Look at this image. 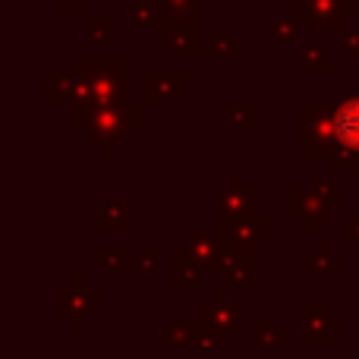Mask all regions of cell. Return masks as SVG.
<instances>
[{
  "mask_svg": "<svg viewBox=\"0 0 359 359\" xmlns=\"http://www.w3.org/2000/svg\"><path fill=\"white\" fill-rule=\"evenodd\" d=\"M76 79L82 82V101L92 107H120L130 104V63L123 57L111 60H95V57H79L73 63Z\"/></svg>",
  "mask_w": 359,
  "mask_h": 359,
  "instance_id": "6da1fadb",
  "label": "cell"
},
{
  "mask_svg": "<svg viewBox=\"0 0 359 359\" xmlns=\"http://www.w3.org/2000/svg\"><path fill=\"white\" fill-rule=\"evenodd\" d=\"M142 126V104H120V107H73V130H82L92 145L114 151L130 139V130Z\"/></svg>",
  "mask_w": 359,
  "mask_h": 359,
  "instance_id": "7a4b0ae2",
  "label": "cell"
},
{
  "mask_svg": "<svg viewBox=\"0 0 359 359\" xmlns=\"http://www.w3.org/2000/svg\"><path fill=\"white\" fill-rule=\"evenodd\" d=\"M334 126H337V149L328 158L337 174L356 170L359 164V88L347 92L341 104L334 107Z\"/></svg>",
  "mask_w": 359,
  "mask_h": 359,
  "instance_id": "3957f363",
  "label": "cell"
},
{
  "mask_svg": "<svg viewBox=\"0 0 359 359\" xmlns=\"http://www.w3.org/2000/svg\"><path fill=\"white\" fill-rule=\"evenodd\" d=\"M337 149L334 111L322 104L299 107V151L306 158H331Z\"/></svg>",
  "mask_w": 359,
  "mask_h": 359,
  "instance_id": "277c9868",
  "label": "cell"
},
{
  "mask_svg": "<svg viewBox=\"0 0 359 359\" xmlns=\"http://www.w3.org/2000/svg\"><path fill=\"white\" fill-rule=\"evenodd\" d=\"M151 4L158 10V44H170L183 32H198V0H151Z\"/></svg>",
  "mask_w": 359,
  "mask_h": 359,
  "instance_id": "5b68a950",
  "label": "cell"
},
{
  "mask_svg": "<svg viewBox=\"0 0 359 359\" xmlns=\"http://www.w3.org/2000/svg\"><path fill=\"white\" fill-rule=\"evenodd\" d=\"M287 13L297 19L303 29H344V19H347V10H344L341 0H287Z\"/></svg>",
  "mask_w": 359,
  "mask_h": 359,
  "instance_id": "8992f818",
  "label": "cell"
},
{
  "mask_svg": "<svg viewBox=\"0 0 359 359\" xmlns=\"http://www.w3.org/2000/svg\"><path fill=\"white\" fill-rule=\"evenodd\" d=\"M287 208L290 215L303 217L306 227H325L328 224V198L318 189H287Z\"/></svg>",
  "mask_w": 359,
  "mask_h": 359,
  "instance_id": "52a82bcc",
  "label": "cell"
},
{
  "mask_svg": "<svg viewBox=\"0 0 359 359\" xmlns=\"http://www.w3.org/2000/svg\"><path fill=\"white\" fill-rule=\"evenodd\" d=\"M145 88V101H186L189 82L183 73H170V69H158L149 73L142 82Z\"/></svg>",
  "mask_w": 359,
  "mask_h": 359,
  "instance_id": "ba28073f",
  "label": "cell"
},
{
  "mask_svg": "<svg viewBox=\"0 0 359 359\" xmlns=\"http://www.w3.org/2000/svg\"><path fill=\"white\" fill-rule=\"evenodd\" d=\"M243 186V177L233 174V183L221 192V205H224V215L230 217H249L255 215V189H240Z\"/></svg>",
  "mask_w": 359,
  "mask_h": 359,
  "instance_id": "9c48e42d",
  "label": "cell"
},
{
  "mask_svg": "<svg viewBox=\"0 0 359 359\" xmlns=\"http://www.w3.org/2000/svg\"><path fill=\"white\" fill-rule=\"evenodd\" d=\"M221 221L224 224H230V236H233V240H240V243H265L268 240V221L265 217H255V215H249V217H224L221 215Z\"/></svg>",
  "mask_w": 359,
  "mask_h": 359,
  "instance_id": "30bf717a",
  "label": "cell"
},
{
  "mask_svg": "<svg viewBox=\"0 0 359 359\" xmlns=\"http://www.w3.org/2000/svg\"><path fill=\"white\" fill-rule=\"evenodd\" d=\"M44 98L48 101H82V82L76 73H60V76H44Z\"/></svg>",
  "mask_w": 359,
  "mask_h": 359,
  "instance_id": "8fae6325",
  "label": "cell"
},
{
  "mask_svg": "<svg viewBox=\"0 0 359 359\" xmlns=\"http://www.w3.org/2000/svg\"><path fill=\"white\" fill-rule=\"evenodd\" d=\"M227 120L230 130H255L259 126V104L255 101H240V104L230 107Z\"/></svg>",
  "mask_w": 359,
  "mask_h": 359,
  "instance_id": "7c38bea8",
  "label": "cell"
},
{
  "mask_svg": "<svg viewBox=\"0 0 359 359\" xmlns=\"http://www.w3.org/2000/svg\"><path fill=\"white\" fill-rule=\"evenodd\" d=\"M86 29H88V41L107 44L114 38V16L111 13H92V16H86Z\"/></svg>",
  "mask_w": 359,
  "mask_h": 359,
  "instance_id": "4fadbf2b",
  "label": "cell"
},
{
  "mask_svg": "<svg viewBox=\"0 0 359 359\" xmlns=\"http://www.w3.org/2000/svg\"><path fill=\"white\" fill-rule=\"evenodd\" d=\"M299 67L309 69V73H328L331 57L322 44H303V50H299Z\"/></svg>",
  "mask_w": 359,
  "mask_h": 359,
  "instance_id": "5bb4252c",
  "label": "cell"
},
{
  "mask_svg": "<svg viewBox=\"0 0 359 359\" xmlns=\"http://www.w3.org/2000/svg\"><path fill=\"white\" fill-rule=\"evenodd\" d=\"M299 32H303V25L297 22V19L290 16V13H284V16H274L271 22V38L278 44H293L299 38Z\"/></svg>",
  "mask_w": 359,
  "mask_h": 359,
  "instance_id": "9a60e30c",
  "label": "cell"
},
{
  "mask_svg": "<svg viewBox=\"0 0 359 359\" xmlns=\"http://www.w3.org/2000/svg\"><path fill=\"white\" fill-rule=\"evenodd\" d=\"M205 57H230V60H240L243 44L233 41L230 35H215L208 44H205Z\"/></svg>",
  "mask_w": 359,
  "mask_h": 359,
  "instance_id": "2e32d148",
  "label": "cell"
},
{
  "mask_svg": "<svg viewBox=\"0 0 359 359\" xmlns=\"http://www.w3.org/2000/svg\"><path fill=\"white\" fill-rule=\"evenodd\" d=\"M98 221H101V227H107V230L130 227V208H126L123 202H107L104 208H101Z\"/></svg>",
  "mask_w": 359,
  "mask_h": 359,
  "instance_id": "e0dca14e",
  "label": "cell"
},
{
  "mask_svg": "<svg viewBox=\"0 0 359 359\" xmlns=\"http://www.w3.org/2000/svg\"><path fill=\"white\" fill-rule=\"evenodd\" d=\"M186 249L192 252V259H196L198 265H202V262H215V255H217V243L211 240L208 233H192Z\"/></svg>",
  "mask_w": 359,
  "mask_h": 359,
  "instance_id": "ac0fdd59",
  "label": "cell"
},
{
  "mask_svg": "<svg viewBox=\"0 0 359 359\" xmlns=\"http://www.w3.org/2000/svg\"><path fill=\"white\" fill-rule=\"evenodd\" d=\"M130 22L136 25V29H145V25H158V10L151 0H136V4L130 6Z\"/></svg>",
  "mask_w": 359,
  "mask_h": 359,
  "instance_id": "d6986e66",
  "label": "cell"
},
{
  "mask_svg": "<svg viewBox=\"0 0 359 359\" xmlns=\"http://www.w3.org/2000/svg\"><path fill=\"white\" fill-rule=\"evenodd\" d=\"M88 0H57V10L63 13V16H76V13H86Z\"/></svg>",
  "mask_w": 359,
  "mask_h": 359,
  "instance_id": "ffe728a7",
  "label": "cell"
},
{
  "mask_svg": "<svg viewBox=\"0 0 359 359\" xmlns=\"http://www.w3.org/2000/svg\"><path fill=\"white\" fill-rule=\"evenodd\" d=\"M344 48H347V54L359 57V29H353V32H347V35H344Z\"/></svg>",
  "mask_w": 359,
  "mask_h": 359,
  "instance_id": "44dd1931",
  "label": "cell"
},
{
  "mask_svg": "<svg viewBox=\"0 0 359 359\" xmlns=\"http://www.w3.org/2000/svg\"><path fill=\"white\" fill-rule=\"evenodd\" d=\"M347 243H359V217H347Z\"/></svg>",
  "mask_w": 359,
  "mask_h": 359,
  "instance_id": "7402d4cb",
  "label": "cell"
},
{
  "mask_svg": "<svg viewBox=\"0 0 359 359\" xmlns=\"http://www.w3.org/2000/svg\"><path fill=\"white\" fill-rule=\"evenodd\" d=\"M341 4H344V10H347V16H356L359 0H341Z\"/></svg>",
  "mask_w": 359,
  "mask_h": 359,
  "instance_id": "603a6c76",
  "label": "cell"
}]
</instances>
